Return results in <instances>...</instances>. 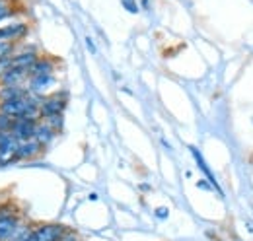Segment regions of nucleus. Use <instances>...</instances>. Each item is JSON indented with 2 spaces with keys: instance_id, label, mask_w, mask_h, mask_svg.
<instances>
[{
  "instance_id": "f8f14e48",
  "label": "nucleus",
  "mask_w": 253,
  "mask_h": 241,
  "mask_svg": "<svg viewBox=\"0 0 253 241\" xmlns=\"http://www.w3.org/2000/svg\"><path fill=\"white\" fill-rule=\"evenodd\" d=\"M28 82V72L24 70H14L10 68L2 78H0V86H26Z\"/></svg>"
},
{
  "instance_id": "423d86ee",
  "label": "nucleus",
  "mask_w": 253,
  "mask_h": 241,
  "mask_svg": "<svg viewBox=\"0 0 253 241\" xmlns=\"http://www.w3.org/2000/svg\"><path fill=\"white\" fill-rule=\"evenodd\" d=\"M28 31H30L28 22H12L8 26H0V39H4V41H16L18 43L20 39H24L28 35Z\"/></svg>"
},
{
  "instance_id": "4468645a",
  "label": "nucleus",
  "mask_w": 253,
  "mask_h": 241,
  "mask_svg": "<svg viewBox=\"0 0 253 241\" xmlns=\"http://www.w3.org/2000/svg\"><path fill=\"white\" fill-rule=\"evenodd\" d=\"M16 51H18V43L16 41H4V39H0V59L12 57V55H16Z\"/></svg>"
},
{
  "instance_id": "b1692460",
  "label": "nucleus",
  "mask_w": 253,
  "mask_h": 241,
  "mask_svg": "<svg viewBox=\"0 0 253 241\" xmlns=\"http://www.w3.org/2000/svg\"><path fill=\"white\" fill-rule=\"evenodd\" d=\"M142 6H144V8H148V0H142Z\"/></svg>"
},
{
  "instance_id": "dca6fc26",
  "label": "nucleus",
  "mask_w": 253,
  "mask_h": 241,
  "mask_svg": "<svg viewBox=\"0 0 253 241\" xmlns=\"http://www.w3.org/2000/svg\"><path fill=\"white\" fill-rule=\"evenodd\" d=\"M41 120H45V122H47L49 126H53L57 132H61L64 126V115H53V117H45V119H41Z\"/></svg>"
},
{
  "instance_id": "ddd939ff",
  "label": "nucleus",
  "mask_w": 253,
  "mask_h": 241,
  "mask_svg": "<svg viewBox=\"0 0 253 241\" xmlns=\"http://www.w3.org/2000/svg\"><path fill=\"white\" fill-rule=\"evenodd\" d=\"M30 91L26 86H0V101H10V99H20L26 97Z\"/></svg>"
},
{
  "instance_id": "f257e3e1",
  "label": "nucleus",
  "mask_w": 253,
  "mask_h": 241,
  "mask_svg": "<svg viewBox=\"0 0 253 241\" xmlns=\"http://www.w3.org/2000/svg\"><path fill=\"white\" fill-rule=\"evenodd\" d=\"M24 216L20 214V208L12 202H2L0 204V241H10L16 232L24 224Z\"/></svg>"
},
{
  "instance_id": "412c9836",
  "label": "nucleus",
  "mask_w": 253,
  "mask_h": 241,
  "mask_svg": "<svg viewBox=\"0 0 253 241\" xmlns=\"http://www.w3.org/2000/svg\"><path fill=\"white\" fill-rule=\"evenodd\" d=\"M197 187L199 189H203V191H212V187H211V183L207 179H201V181H197Z\"/></svg>"
},
{
  "instance_id": "6e6552de",
  "label": "nucleus",
  "mask_w": 253,
  "mask_h": 241,
  "mask_svg": "<svg viewBox=\"0 0 253 241\" xmlns=\"http://www.w3.org/2000/svg\"><path fill=\"white\" fill-rule=\"evenodd\" d=\"M57 84V78L55 74H49V76H32L28 78L26 82V88L30 93H35V95H43L49 88H53Z\"/></svg>"
},
{
  "instance_id": "9b49d317",
  "label": "nucleus",
  "mask_w": 253,
  "mask_h": 241,
  "mask_svg": "<svg viewBox=\"0 0 253 241\" xmlns=\"http://www.w3.org/2000/svg\"><path fill=\"white\" fill-rule=\"evenodd\" d=\"M55 60L49 59V57H39V59L35 60V64H33L32 68H30V72H28V78H32V76H49V74H55Z\"/></svg>"
},
{
  "instance_id": "9d476101",
  "label": "nucleus",
  "mask_w": 253,
  "mask_h": 241,
  "mask_svg": "<svg viewBox=\"0 0 253 241\" xmlns=\"http://www.w3.org/2000/svg\"><path fill=\"white\" fill-rule=\"evenodd\" d=\"M189 150H191V156H193V160H195V161H197V167H199V169H201V171H203V173H205V177H207V181H209V183H211V187H212V189H214V191H216V193H218V195H222V189H220V185H218V181H216V177H214V175H212V171H211V169H209V165H207V161H205V160H203V156H201V152L197 150V148H195V146H191Z\"/></svg>"
},
{
  "instance_id": "1a4fd4ad",
  "label": "nucleus",
  "mask_w": 253,
  "mask_h": 241,
  "mask_svg": "<svg viewBox=\"0 0 253 241\" xmlns=\"http://www.w3.org/2000/svg\"><path fill=\"white\" fill-rule=\"evenodd\" d=\"M57 134H59V132H57L53 126H49L45 120H39L37 126H35V134H33V138L45 148V146H49V144L57 138Z\"/></svg>"
},
{
  "instance_id": "2eb2a0df",
  "label": "nucleus",
  "mask_w": 253,
  "mask_h": 241,
  "mask_svg": "<svg viewBox=\"0 0 253 241\" xmlns=\"http://www.w3.org/2000/svg\"><path fill=\"white\" fill-rule=\"evenodd\" d=\"M16 14V8L12 6V0H0V22L12 18Z\"/></svg>"
},
{
  "instance_id": "4be33fe9",
  "label": "nucleus",
  "mask_w": 253,
  "mask_h": 241,
  "mask_svg": "<svg viewBox=\"0 0 253 241\" xmlns=\"http://www.w3.org/2000/svg\"><path fill=\"white\" fill-rule=\"evenodd\" d=\"M86 47H88V51L92 53V55H95L97 53V49H95L94 41H92V37H86Z\"/></svg>"
},
{
  "instance_id": "20e7f679",
  "label": "nucleus",
  "mask_w": 253,
  "mask_h": 241,
  "mask_svg": "<svg viewBox=\"0 0 253 241\" xmlns=\"http://www.w3.org/2000/svg\"><path fill=\"white\" fill-rule=\"evenodd\" d=\"M39 120H32V119H14V124H12V130L10 134L16 138V140H30L35 134V126H37Z\"/></svg>"
},
{
  "instance_id": "5701e85b",
  "label": "nucleus",
  "mask_w": 253,
  "mask_h": 241,
  "mask_svg": "<svg viewBox=\"0 0 253 241\" xmlns=\"http://www.w3.org/2000/svg\"><path fill=\"white\" fill-rule=\"evenodd\" d=\"M140 191H150V185H146V183H142V185H140Z\"/></svg>"
},
{
  "instance_id": "a211bd4d",
  "label": "nucleus",
  "mask_w": 253,
  "mask_h": 241,
  "mask_svg": "<svg viewBox=\"0 0 253 241\" xmlns=\"http://www.w3.org/2000/svg\"><path fill=\"white\" fill-rule=\"evenodd\" d=\"M121 4H123V8H125L128 14H138V4H136V0H121Z\"/></svg>"
},
{
  "instance_id": "39448f33",
  "label": "nucleus",
  "mask_w": 253,
  "mask_h": 241,
  "mask_svg": "<svg viewBox=\"0 0 253 241\" xmlns=\"http://www.w3.org/2000/svg\"><path fill=\"white\" fill-rule=\"evenodd\" d=\"M37 59H39V55H37V51H35L33 47H30V49H22V51H16V55L12 57V66H10V68L30 72V68L35 64V60Z\"/></svg>"
},
{
  "instance_id": "f3484780",
  "label": "nucleus",
  "mask_w": 253,
  "mask_h": 241,
  "mask_svg": "<svg viewBox=\"0 0 253 241\" xmlns=\"http://www.w3.org/2000/svg\"><path fill=\"white\" fill-rule=\"evenodd\" d=\"M12 124H14V119L0 113V132H10L12 130Z\"/></svg>"
},
{
  "instance_id": "7ed1b4c3",
  "label": "nucleus",
  "mask_w": 253,
  "mask_h": 241,
  "mask_svg": "<svg viewBox=\"0 0 253 241\" xmlns=\"http://www.w3.org/2000/svg\"><path fill=\"white\" fill-rule=\"evenodd\" d=\"M66 230H68L66 226H63V224H53V222L35 224L30 241H59L64 236Z\"/></svg>"
},
{
  "instance_id": "6ab92c4d",
  "label": "nucleus",
  "mask_w": 253,
  "mask_h": 241,
  "mask_svg": "<svg viewBox=\"0 0 253 241\" xmlns=\"http://www.w3.org/2000/svg\"><path fill=\"white\" fill-rule=\"evenodd\" d=\"M14 57V55H12ZM12 57H6V59H0V78L10 70V66H12Z\"/></svg>"
},
{
  "instance_id": "f03ea898",
  "label": "nucleus",
  "mask_w": 253,
  "mask_h": 241,
  "mask_svg": "<svg viewBox=\"0 0 253 241\" xmlns=\"http://www.w3.org/2000/svg\"><path fill=\"white\" fill-rule=\"evenodd\" d=\"M66 103H68V93L66 91H57V93L45 95L41 105H39L41 119L53 117V115H63L64 109H66Z\"/></svg>"
},
{
  "instance_id": "aec40b11",
  "label": "nucleus",
  "mask_w": 253,
  "mask_h": 241,
  "mask_svg": "<svg viewBox=\"0 0 253 241\" xmlns=\"http://www.w3.org/2000/svg\"><path fill=\"white\" fill-rule=\"evenodd\" d=\"M154 216H156L158 220H168V216H169V208H168V206H158V208L154 210Z\"/></svg>"
},
{
  "instance_id": "0eeeda50",
  "label": "nucleus",
  "mask_w": 253,
  "mask_h": 241,
  "mask_svg": "<svg viewBox=\"0 0 253 241\" xmlns=\"http://www.w3.org/2000/svg\"><path fill=\"white\" fill-rule=\"evenodd\" d=\"M43 150V146L35 140V138H30V140H18V148H16V160L18 161H28V160H33L37 158Z\"/></svg>"
}]
</instances>
